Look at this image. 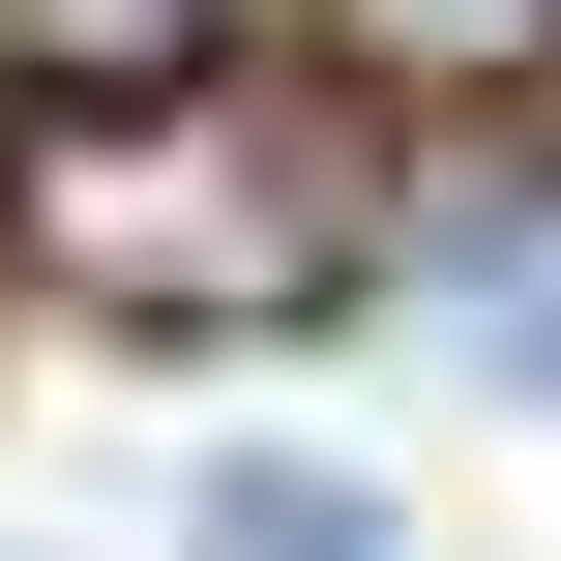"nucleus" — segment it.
I'll use <instances>...</instances> for the list:
<instances>
[{
    "instance_id": "obj_1",
    "label": "nucleus",
    "mask_w": 561,
    "mask_h": 561,
    "mask_svg": "<svg viewBox=\"0 0 561 561\" xmlns=\"http://www.w3.org/2000/svg\"><path fill=\"white\" fill-rule=\"evenodd\" d=\"M0 237L89 325H325L355 296V148L237 59V89H148V118H30L0 148Z\"/></svg>"
},
{
    "instance_id": "obj_2",
    "label": "nucleus",
    "mask_w": 561,
    "mask_h": 561,
    "mask_svg": "<svg viewBox=\"0 0 561 561\" xmlns=\"http://www.w3.org/2000/svg\"><path fill=\"white\" fill-rule=\"evenodd\" d=\"M296 30H325L355 118H503V89H561V0H296Z\"/></svg>"
},
{
    "instance_id": "obj_3",
    "label": "nucleus",
    "mask_w": 561,
    "mask_h": 561,
    "mask_svg": "<svg viewBox=\"0 0 561 561\" xmlns=\"http://www.w3.org/2000/svg\"><path fill=\"white\" fill-rule=\"evenodd\" d=\"M0 89H30V118H148V89H237V0H0Z\"/></svg>"
},
{
    "instance_id": "obj_4",
    "label": "nucleus",
    "mask_w": 561,
    "mask_h": 561,
    "mask_svg": "<svg viewBox=\"0 0 561 561\" xmlns=\"http://www.w3.org/2000/svg\"><path fill=\"white\" fill-rule=\"evenodd\" d=\"M178 533H207V561H385V473H325V444H237Z\"/></svg>"
},
{
    "instance_id": "obj_5",
    "label": "nucleus",
    "mask_w": 561,
    "mask_h": 561,
    "mask_svg": "<svg viewBox=\"0 0 561 561\" xmlns=\"http://www.w3.org/2000/svg\"><path fill=\"white\" fill-rule=\"evenodd\" d=\"M473 355H503V414H561V266H533V296H473Z\"/></svg>"
}]
</instances>
